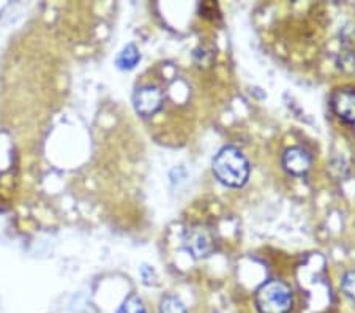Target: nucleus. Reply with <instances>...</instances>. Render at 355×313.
Returning <instances> with one entry per match:
<instances>
[{
    "instance_id": "obj_1",
    "label": "nucleus",
    "mask_w": 355,
    "mask_h": 313,
    "mask_svg": "<svg viewBox=\"0 0 355 313\" xmlns=\"http://www.w3.org/2000/svg\"><path fill=\"white\" fill-rule=\"evenodd\" d=\"M211 168H214L215 178L223 185L232 187V189L243 187L250 178V163L243 153L234 146L223 147L215 155Z\"/></svg>"
},
{
    "instance_id": "obj_2",
    "label": "nucleus",
    "mask_w": 355,
    "mask_h": 313,
    "mask_svg": "<svg viewBox=\"0 0 355 313\" xmlns=\"http://www.w3.org/2000/svg\"><path fill=\"white\" fill-rule=\"evenodd\" d=\"M254 304L259 313H289L294 304V296L288 283L268 280L256 291Z\"/></svg>"
},
{
    "instance_id": "obj_3",
    "label": "nucleus",
    "mask_w": 355,
    "mask_h": 313,
    "mask_svg": "<svg viewBox=\"0 0 355 313\" xmlns=\"http://www.w3.org/2000/svg\"><path fill=\"white\" fill-rule=\"evenodd\" d=\"M183 248L193 255V258L200 260L211 255L215 250V236L207 226L196 225L188 228L183 235Z\"/></svg>"
},
{
    "instance_id": "obj_4",
    "label": "nucleus",
    "mask_w": 355,
    "mask_h": 313,
    "mask_svg": "<svg viewBox=\"0 0 355 313\" xmlns=\"http://www.w3.org/2000/svg\"><path fill=\"white\" fill-rule=\"evenodd\" d=\"M163 103H164L163 92L157 87V85H152V84L142 85V87L137 89L133 95L135 110L142 117L155 116L157 112L162 111Z\"/></svg>"
},
{
    "instance_id": "obj_5",
    "label": "nucleus",
    "mask_w": 355,
    "mask_h": 313,
    "mask_svg": "<svg viewBox=\"0 0 355 313\" xmlns=\"http://www.w3.org/2000/svg\"><path fill=\"white\" fill-rule=\"evenodd\" d=\"M331 106L341 121L355 124V90L340 89L331 96Z\"/></svg>"
},
{
    "instance_id": "obj_6",
    "label": "nucleus",
    "mask_w": 355,
    "mask_h": 313,
    "mask_svg": "<svg viewBox=\"0 0 355 313\" xmlns=\"http://www.w3.org/2000/svg\"><path fill=\"white\" fill-rule=\"evenodd\" d=\"M283 167L289 174L302 176L311 168V155L302 147H291L283 155Z\"/></svg>"
},
{
    "instance_id": "obj_7",
    "label": "nucleus",
    "mask_w": 355,
    "mask_h": 313,
    "mask_svg": "<svg viewBox=\"0 0 355 313\" xmlns=\"http://www.w3.org/2000/svg\"><path fill=\"white\" fill-rule=\"evenodd\" d=\"M141 60V54L135 44H127L122 49V53L119 54L116 64L120 68V70H133V68L137 65V62Z\"/></svg>"
},
{
    "instance_id": "obj_8",
    "label": "nucleus",
    "mask_w": 355,
    "mask_h": 313,
    "mask_svg": "<svg viewBox=\"0 0 355 313\" xmlns=\"http://www.w3.org/2000/svg\"><path fill=\"white\" fill-rule=\"evenodd\" d=\"M117 313H147V310L141 298H137L136 294H131L123 301V304L120 305Z\"/></svg>"
},
{
    "instance_id": "obj_9",
    "label": "nucleus",
    "mask_w": 355,
    "mask_h": 313,
    "mask_svg": "<svg viewBox=\"0 0 355 313\" xmlns=\"http://www.w3.org/2000/svg\"><path fill=\"white\" fill-rule=\"evenodd\" d=\"M159 313H187V309L179 299L173 298V296H168V298H164L162 301Z\"/></svg>"
},
{
    "instance_id": "obj_10",
    "label": "nucleus",
    "mask_w": 355,
    "mask_h": 313,
    "mask_svg": "<svg viewBox=\"0 0 355 313\" xmlns=\"http://www.w3.org/2000/svg\"><path fill=\"white\" fill-rule=\"evenodd\" d=\"M341 288L347 298L355 301V271H349L341 278Z\"/></svg>"
}]
</instances>
